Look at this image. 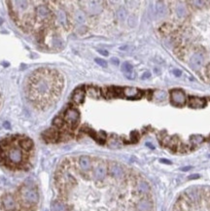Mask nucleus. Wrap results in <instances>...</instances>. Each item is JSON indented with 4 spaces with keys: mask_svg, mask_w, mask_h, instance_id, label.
<instances>
[{
    "mask_svg": "<svg viewBox=\"0 0 210 211\" xmlns=\"http://www.w3.org/2000/svg\"><path fill=\"white\" fill-rule=\"evenodd\" d=\"M50 81L51 80L48 77H45L44 75L36 76V77H34V80H33L31 85L33 88V91L42 96L48 95L51 92V88H52Z\"/></svg>",
    "mask_w": 210,
    "mask_h": 211,
    "instance_id": "1",
    "label": "nucleus"
},
{
    "mask_svg": "<svg viewBox=\"0 0 210 211\" xmlns=\"http://www.w3.org/2000/svg\"><path fill=\"white\" fill-rule=\"evenodd\" d=\"M20 196H22L23 200L28 204H35L39 200L38 192L31 187L24 186L20 190Z\"/></svg>",
    "mask_w": 210,
    "mask_h": 211,
    "instance_id": "2",
    "label": "nucleus"
},
{
    "mask_svg": "<svg viewBox=\"0 0 210 211\" xmlns=\"http://www.w3.org/2000/svg\"><path fill=\"white\" fill-rule=\"evenodd\" d=\"M6 159L8 163L12 164H20L23 161V154L22 149L18 147H12L6 153Z\"/></svg>",
    "mask_w": 210,
    "mask_h": 211,
    "instance_id": "3",
    "label": "nucleus"
},
{
    "mask_svg": "<svg viewBox=\"0 0 210 211\" xmlns=\"http://www.w3.org/2000/svg\"><path fill=\"white\" fill-rule=\"evenodd\" d=\"M80 120V113L75 108H68L64 112V121L71 126H75Z\"/></svg>",
    "mask_w": 210,
    "mask_h": 211,
    "instance_id": "4",
    "label": "nucleus"
},
{
    "mask_svg": "<svg viewBox=\"0 0 210 211\" xmlns=\"http://www.w3.org/2000/svg\"><path fill=\"white\" fill-rule=\"evenodd\" d=\"M170 99L171 102L174 105H183L186 102V95L180 90H174L170 92Z\"/></svg>",
    "mask_w": 210,
    "mask_h": 211,
    "instance_id": "5",
    "label": "nucleus"
},
{
    "mask_svg": "<svg viewBox=\"0 0 210 211\" xmlns=\"http://www.w3.org/2000/svg\"><path fill=\"white\" fill-rule=\"evenodd\" d=\"M204 63V57L201 53H196L193 54L190 60V66L194 70H199L202 67Z\"/></svg>",
    "mask_w": 210,
    "mask_h": 211,
    "instance_id": "6",
    "label": "nucleus"
},
{
    "mask_svg": "<svg viewBox=\"0 0 210 211\" xmlns=\"http://www.w3.org/2000/svg\"><path fill=\"white\" fill-rule=\"evenodd\" d=\"M2 202H3L4 208L8 211L14 210L16 208V200L13 196L10 195V194H7V195L3 197Z\"/></svg>",
    "mask_w": 210,
    "mask_h": 211,
    "instance_id": "7",
    "label": "nucleus"
},
{
    "mask_svg": "<svg viewBox=\"0 0 210 211\" xmlns=\"http://www.w3.org/2000/svg\"><path fill=\"white\" fill-rule=\"evenodd\" d=\"M109 173L115 178H122L124 176V169L120 164L113 163L109 166Z\"/></svg>",
    "mask_w": 210,
    "mask_h": 211,
    "instance_id": "8",
    "label": "nucleus"
},
{
    "mask_svg": "<svg viewBox=\"0 0 210 211\" xmlns=\"http://www.w3.org/2000/svg\"><path fill=\"white\" fill-rule=\"evenodd\" d=\"M123 95L128 98H136L140 95V91L133 87H127L123 90Z\"/></svg>",
    "mask_w": 210,
    "mask_h": 211,
    "instance_id": "9",
    "label": "nucleus"
},
{
    "mask_svg": "<svg viewBox=\"0 0 210 211\" xmlns=\"http://www.w3.org/2000/svg\"><path fill=\"white\" fill-rule=\"evenodd\" d=\"M36 14L39 19L47 20L50 17V15H51V12H50L49 8L46 5H39L36 8Z\"/></svg>",
    "mask_w": 210,
    "mask_h": 211,
    "instance_id": "10",
    "label": "nucleus"
},
{
    "mask_svg": "<svg viewBox=\"0 0 210 211\" xmlns=\"http://www.w3.org/2000/svg\"><path fill=\"white\" fill-rule=\"evenodd\" d=\"M106 166L104 164H99L95 167V169L94 171V176L96 180H102L105 176H106Z\"/></svg>",
    "mask_w": 210,
    "mask_h": 211,
    "instance_id": "11",
    "label": "nucleus"
},
{
    "mask_svg": "<svg viewBox=\"0 0 210 211\" xmlns=\"http://www.w3.org/2000/svg\"><path fill=\"white\" fill-rule=\"evenodd\" d=\"M189 105L193 108H202L206 105V101L200 98H191L189 100Z\"/></svg>",
    "mask_w": 210,
    "mask_h": 211,
    "instance_id": "12",
    "label": "nucleus"
},
{
    "mask_svg": "<svg viewBox=\"0 0 210 211\" xmlns=\"http://www.w3.org/2000/svg\"><path fill=\"white\" fill-rule=\"evenodd\" d=\"M43 135H44V138L46 139V140L49 141V142H54L58 138V133H57V130L54 129H50L48 130H46V132L43 133Z\"/></svg>",
    "mask_w": 210,
    "mask_h": 211,
    "instance_id": "13",
    "label": "nucleus"
},
{
    "mask_svg": "<svg viewBox=\"0 0 210 211\" xmlns=\"http://www.w3.org/2000/svg\"><path fill=\"white\" fill-rule=\"evenodd\" d=\"M79 166L83 170H89L91 166V159L88 156H82L79 159Z\"/></svg>",
    "mask_w": 210,
    "mask_h": 211,
    "instance_id": "14",
    "label": "nucleus"
},
{
    "mask_svg": "<svg viewBox=\"0 0 210 211\" xmlns=\"http://www.w3.org/2000/svg\"><path fill=\"white\" fill-rule=\"evenodd\" d=\"M20 147L24 151H29L32 149L33 147V142L30 138H22L19 141Z\"/></svg>",
    "mask_w": 210,
    "mask_h": 211,
    "instance_id": "15",
    "label": "nucleus"
},
{
    "mask_svg": "<svg viewBox=\"0 0 210 211\" xmlns=\"http://www.w3.org/2000/svg\"><path fill=\"white\" fill-rule=\"evenodd\" d=\"M90 4L89 6H88V9L87 11L90 13V14H98V13L101 12L102 8L100 5H98V2L96 1H90L88 2Z\"/></svg>",
    "mask_w": 210,
    "mask_h": 211,
    "instance_id": "16",
    "label": "nucleus"
},
{
    "mask_svg": "<svg viewBox=\"0 0 210 211\" xmlns=\"http://www.w3.org/2000/svg\"><path fill=\"white\" fill-rule=\"evenodd\" d=\"M165 12H166L165 4L162 1L156 2V5H155V13H156V15H158L159 17H162V16L165 15Z\"/></svg>",
    "mask_w": 210,
    "mask_h": 211,
    "instance_id": "17",
    "label": "nucleus"
},
{
    "mask_svg": "<svg viewBox=\"0 0 210 211\" xmlns=\"http://www.w3.org/2000/svg\"><path fill=\"white\" fill-rule=\"evenodd\" d=\"M72 99L78 104L82 103L83 101L85 100V92L83 90H76L72 95Z\"/></svg>",
    "mask_w": 210,
    "mask_h": 211,
    "instance_id": "18",
    "label": "nucleus"
},
{
    "mask_svg": "<svg viewBox=\"0 0 210 211\" xmlns=\"http://www.w3.org/2000/svg\"><path fill=\"white\" fill-rule=\"evenodd\" d=\"M152 208V203L149 200H140L137 203V209L138 211H150Z\"/></svg>",
    "mask_w": 210,
    "mask_h": 211,
    "instance_id": "19",
    "label": "nucleus"
},
{
    "mask_svg": "<svg viewBox=\"0 0 210 211\" xmlns=\"http://www.w3.org/2000/svg\"><path fill=\"white\" fill-rule=\"evenodd\" d=\"M57 19L58 23H60V24H62L63 26H66V24H67V16H66V13L62 9H60L57 12Z\"/></svg>",
    "mask_w": 210,
    "mask_h": 211,
    "instance_id": "20",
    "label": "nucleus"
},
{
    "mask_svg": "<svg viewBox=\"0 0 210 211\" xmlns=\"http://www.w3.org/2000/svg\"><path fill=\"white\" fill-rule=\"evenodd\" d=\"M137 190L142 194H146L149 192L150 187H149V184L145 182V181H141V182L138 183L137 185Z\"/></svg>",
    "mask_w": 210,
    "mask_h": 211,
    "instance_id": "21",
    "label": "nucleus"
},
{
    "mask_svg": "<svg viewBox=\"0 0 210 211\" xmlns=\"http://www.w3.org/2000/svg\"><path fill=\"white\" fill-rule=\"evenodd\" d=\"M121 70L123 71V72L125 74V75H128L132 73V70H133V66L129 62L125 61L124 62L123 64H122V67H121Z\"/></svg>",
    "mask_w": 210,
    "mask_h": 211,
    "instance_id": "22",
    "label": "nucleus"
},
{
    "mask_svg": "<svg viewBox=\"0 0 210 211\" xmlns=\"http://www.w3.org/2000/svg\"><path fill=\"white\" fill-rule=\"evenodd\" d=\"M175 12H176V14H177V16L180 17V18H183V17L187 15V9L183 4H179V5L176 7Z\"/></svg>",
    "mask_w": 210,
    "mask_h": 211,
    "instance_id": "23",
    "label": "nucleus"
},
{
    "mask_svg": "<svg viewBox=\"0 0 210 211\" xmlns=\"http://www.w3.org/2000/svg\"><path fill=\"white\" fill-rule=\"evenodd\" d=\"M75 20L78 23H84L86 22V16H85V13L82 12V11H77L75 13Z\"/></svg>",
    "mask_w": 210,
    "mask_h": 211,
    "instance_id": "24",
    "label": "nucleus"
},
{
    "mask_svg": "<svg viewBox=\"0 0 210 211\" xmlns=\"http://www.w3.org/2000/svg\"><path fill=\"white\" fill-rule=\"evenodd\" d=\"M53 208L54 211H65V204L61 201H54L53 203Z\"/></svg>",
    "mask_w": 210,
    "mask_h": 211,
    "instance_id": "25",
    "label": "nucleus"
},
{
    "mask_svg": "<svg viewBox=\"0 0 210 211\" xmlns=\"http://www.w3.org/2000/svg\"><path fill=\"white\" fill-rule=\"evenodd\" d=\"M166 98V92L163 91H157L154 92V98H156L157 100H163Z\"/></svg>",
    "mask_w": 210,
    "mask_h": 211,
    "instance_id": "26",
    "label": "nucleus"
},
{
    "mask_svg": "<svg viewBox=\"0 0 210 211\" xmlns=\"http://www.w3.org/2000/svg\"><path fill=\"white\" fill-rule=\"evenodd\" d=\"M191 140H192L193 143H194V144L199 145V144H200V143L203 142L204 138H203V136L199 135V134H196V135H193V136H192Z\"/></svg>",
    "mask_w": 210,
    "mask_h": 211,
    "instance_id": "27",
    "label": "nucleus"
},
{
    "mask_svg": "<svg viewBox=\"0 0 210 211\" xmlns=\"http://www.w3.org/2000/svg\"><path fill=\"white\" fill-rule=\"evenodd\" d=\"M117 17L120 20H125L127 18V11H125L124 8H120V9L117 11Z\"/></svg>",
    "mask_w": 210,
    "mask_h": 211,
    "instance_id": "28",
    "label": "nucleus"
},
{
    "mask_svg": "<svg viewBox=\"0 0 210 211\" xmlns=\"http://www.w3.org/2000/svg\"><path fill=\"white\" fill-rule=\"evenodd\" d=\"M64 123L65 122L63 121L61 119V118H56V119L54 120V125L57 126V128H58V129H61L62 126H63V125H64Z\"/></svg>",
    "mask_w": 210,
    "mask_h": 211,
    "instance_id": "29",
    "label": "nucleus"
},
{
    "mask_svg": "<svg viewBox=\"0 0 210 211\" xmlns=\"http://www.w3.org/2000/svg\"><path fill=\"white\" fill-rule=\"evenodd\" d=\"M187 195L188 197H190V199L193 200V201H196L199 200V195H197V193L196 192H194V191H189L187 193Z\"/></svg>",
    "mask_w": 210,
    "mask_h": 211,
    "instance_id": "30",
    "label": "nucleus"
},
{
    "mask_svg": "<svg viewBox=\"0 0 210 211\" xmlns=\"http://www.w3.org/2000/svg\"><path fill=\"white\" fill-rule=\"evenodd\" d=\"M94 61L97 63V64L99 65V66H101V67H107V65H108V63H107V61H105V60H102V58H99V57H96V58H94Z\"/></svg>",
    "mask_w": 210,
    "mask_h": 211,
    "instance_id": "31",
    "label": "nucleus"
},
{
    "mask_svg": "<svg viewBox=\"0 0 210 211\" xmlns=\"http://www.w3.org/2000/svg\"><path fill=\"white\" fill-rule=\"evenodd\" d=\"M150 77H151V73L149 72V71H145V72L141 75L142 80H147V79H149Z\"/></svg>",
    "mask_w": 210,
    "mask_h": 211,
    "instance_id": "32",
    "label": "nucleus"
},
{
    "mask_svg": "<svg viewBox=\"0 0 210 211\" xmlns=\"http://www.w3.org/2000/svg\"><path fill=\"white\" fill-rule=\"evenodd\" d=\"M111 63L113 65H115V66H118L120 64V61H119V58H117V57H112L111 58Z\"/></svg>",
    "mask_w": 210,
    "mask_h": 211,
    "instance_id": "33",
    "label": "nucleus"
},
{
    "mask_svg": "<svg viewBox=\"0 0 210 211\" xmlns=\"http://www.w3.org/2000/svg\"><path fill=\"white\" fill-rule=\"evenodd\" d=\"M88 92H89L90 95H91V96H97V95L95 94V90H94V88H90L89 90H88Z\"/></svg>",
    "mask_w": 210,
    "mask_h": 211,
    "instance_id": "34",
    "label": "nucleus"
},
{
    "mask_svg": "<svg viewBox=\"0 0 210 211\" xmlns=\"http://www.w3.org/2000/svg\"><path fill=\"white\" fill-rule=\"evenodd\" d=\"M192 4H195V6H197V7H201L204 5V1H192L191 2Z\"/></svg>",
    "mask_w": 210,
    "mask_h": 211,
    "instance_id": "35",
    "label": "nucleus"
},
{
    "mask_svg": "<svg viewBox=\"0 0 210 211\" xmlns=\"http://www.w3.org/2000/svg\"><path fill=\"white\" fill-rule=\"evenodd\" d=\"M2 126H3L4 129H11V124L9 123V122H7V121L3 122Z\"/></svg>",
    "mask_w": 210,
    "mask_h": 211,
    "instance_id": "36",
    "label": "nucleus"
},
{
    "mask_svg": "<svg viewBox=\"0 0 210 211\" xmlns=\"http://www.w3.org/2000/svg\"><path fill=\"white\" fill-rule=\"evenodd\" d=\"M97 52H98L100 54H102V56H104V57H107L108 54H108V52H107L106 50H98Z\"/></svg>",
    "mask_w": 210,
    "mask_h": 211,
    "instance_id": "37",
    "label": "nucleus"
},
{
    "mask_svg": "<svg viewBox=\"0 0 210 211\" xmlns=\"http://www.w3.org/2000/svg\"><path fill=\"white\" fill-rule=\"evenodd\" d=\"M172 72H173V74L176 76V77H180V76H181V74H182L181 71L178 70V69H174L173 71H172Z\"/></svg>",
    "mask_w": 210,
    "mask_h": 211,
    "instance_id": "38",
    "label": "nucleus"
},
{
    "mask_svg": "<svg viewBox=\"0 0 210 211\" xmlns=\"http://www.w3.org/2000/svg\"><path fill=\"white\" fill-rule=\"evenodd\" d=\"M110 146L111 147H118L119 146V142L117 141V140H112L110 142Z\"/></svg>",
    "mask_w": 210,
    "mask_h": 211,
    "instance_id": "39",
    "label": "nucleus"
},
{
    "mask_svg": "<svg viewBox=\"0 0 210 211\" xmlns=\"http://www.w3.org/2000/svg\"><path fill=\"white\" fill-rule=\"evenodd\" d=\"M159 162L162 163H166V164H170L171 163L170 161H168V160H165V159H161V160H159Z\"/></svg>",
    "mask_w": 210,
    "mask_h": 211,
    "instance_id": "40",
    "label": "nucleus"
},
{
    "mask_svg": "<svg viewBox=\"0 0 210 211\" xmlns=\"http://www.w3.org/2000/svg\"><path fill=\"white\" fill-rule=\"evenodd\" d=\"M199 174H194V175H191L190 177H189V179H196V178H199Z\"/></svg>",
    "mask_w": 210,
    "mask_h": 211,
    "instance_id": "41",
    "label": "nucleus"
},
{
    "mask_svg": "<svg viewBox=\"0 0 210 211\" xmlns=\"http://www.w3.org/2000/svg\"><path fill=\"white\" fill-rule=\"evenodd\" d=\"M133 134H137V135H139V134H138L136 132H132V133H131V136H133ZM131 138H132V140H133V138H135V141H137V140H138V138H139V136H134V137H131Z\"/></svg>",
    "mask_w": 210,
    "mask_h": 211,
    "instance_id": "42",
    "label": "nucleus"
},
{
    "mask_svg": "<svg viewBox=\"0 0 210 211\" xmlns=\"http://www.w3.org/2000/svg\"><path fill=\"white\" fill-rule=\"evenodd\" d=\"M191 168H192V166H185V167L182 168L181 170H182V171H188V170H190Z\"/></svg>",
    "mask_w": 210,
    "mask_h": 211,
    "instance_id": "43",
    "label": "nucleus"
},
{
    "mask_svg": "<svg viewBox=\"0 0 210 211\" xmlns=\"http://www.w3.org/2000/svg\"><path fill=\"white\" fill-rule=\"evenodd\" d=\"M146 145L148 146V147H150L151 149H154V148H155V147H154L152 144H151V143H149V142H147V143H146Z\"/></svg>",
    "mask_w": 210,
    "mask_h": 211,
    "instance_id": "44",
    "label": "nucleus"
},
{
    "mask_svg": "<svg viewBox=\"0 0 210 211\" xmlns=\"http://www.w3.org/2000/svg\"><path fill=\"white\" fill-rule=\"evenodd\" d=\"M3 23V20L1 19V18H0V25H1Z\"/></svg>",
    "mask_w": 210,
    "mask_h": 211,
    "instance_id": "45",
    "label": "nucleus"
},
{
    "mask_svg": "<svg viewBox=\"0 0 210 211\" xmlns=\"http://www.w3.org/2000/svg\"><path fill=\"white\" fill-rule=\"evenodd\" d=\"M2 126H3L1 125V123H0V129H1V128H2Z\"/></svg>",
    "mask_w": 210,
    "mask_h": 211,
    "instance_id": "46",
    "label": "nucleus"
},
{
    "mask_svg": "<svg viewBox=\"0 0 210 211\" xmlns=\"http://www.w3.org/2000/svg\"><path fill=\"white\" fill-rule=\"evenodd\" d=\"M46 211H48V210H46Z\"/></svg>",
    "mask_w": 210,
    "mask_h": 211,
    "instance_id": "47",
    "label": "nucleus"
}]
</instances>
